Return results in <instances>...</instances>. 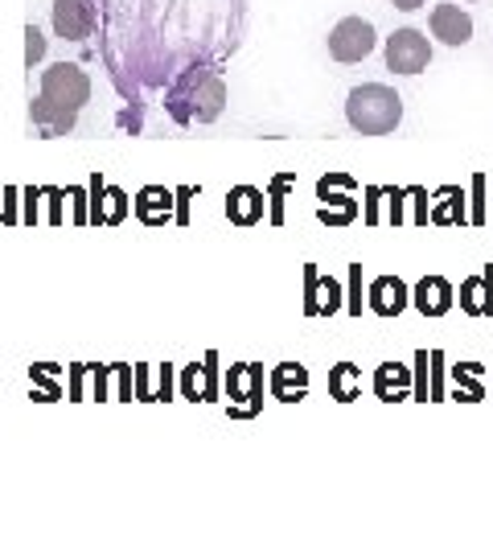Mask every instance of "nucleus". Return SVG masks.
<instances>
[{
	"instance_id": "obj_15",
	"label": "nucleus",
	"mask_w": 493,
	"mask_h": 555,
	"mask_svg": "<svg viewBox=\"0 0 493 555\" xmlns=\"http://www.w3.org/2000/svg\"><path fill=\"white\" fill-rule=\"evenodd\" d=\"M137 219L144 227H165V222L173 219V190H165V185H144L137 194Z\"/></svg>"
},
{
	"instance_id": "obj_26",
	"label": "nucleus",
	"mask_w": 493,
	"mask_h": 555,
	"mask_svg": "<svg viewBox=\"0 0 493 555\" xmlns=\"http://www.w3.org/2000/svg\"><path fill=\"white\" fill-rule=\"evenodd\" d=\"M394 9H403V13H412V9H419V4H428V0H391Z\"/></svg>"
},
{
	"instance_id": "obj_13",
	"label": "nucleus",
	"mask_w": 493,
	"mask_h": 555,
	"mask_svg": "<svg viewBox=\"0 0 493 555\" xmlns=\"http://www.w3.org/2000/svg\"><path fill=\"white\" fill-rule=\"evenodd\" d=\"M268 194L256 190V185H235L231 194H226V219L235 222V227H256L263 219V210H268Z\"/></svg>"
},
{
	"instance_id": "obj_1",
	"label": "nucleus",
	"mask_w": 493,
	"mask_h": 555,
	"mask_svg": "<svg viewBox=\"0 0 493 555\" xmlns=\"http://www.w3.org/2000/svg\"><path fill=\"white\" fill-rule=\"evenodd\" d=\"M87 100H91L87 70L75 66V62H54L41 75V95L29 112H34V124H38L46 137H59L66 128H75V116L82 112Z\"/></svg>"
},
{
	"instance_id": "obj_25",
	"label": "nucleus",
	"mask_w": 493,
	"mask_h": 555,
	"mask_svg": "<svg viewBox=\"0 0 493 555\" xmlns=\"http://www.w3.org/2000/svg\"><path fill=\"white\" fill-rule=\"evenodd\" d=\"M41 59H46V38H41L38 25H29V29H25V66L34 70V62H41Z\"/></svg>"
},
{
	"instance_id": "obj_5",
	"label": "nucleus",
	"mask_w": 493,
	"mask_h": 555,
	"mask_svg": "<svg viewBox=\"0 0 493 555\" xmlns=\"http://www.w3.org/2000/svg\"><path fill=\"white\" fill-rule=\"evenodd\" d=\"M226 396H231V416L251 420L263 403V371L256 362H238L226 375Z\"/></svg>"
},
{
	"instance_id": "obj_22",
	"label": "nucleus",
	"mask_w": 493,
	"mask_h": 555,
	"mask_svg": "<svg viewBox=\"0 0 493 555\" xmlns=\"http://www.w3.org/2000/svg\"><path fill=\"white\" fill-rule=\"evenodd\" d=\"M453 378H456V399H465V403H481L485 399V383H481V366L477 362H456Z\"/></svg>"
},
{
	"instance_id": "obj_6",
	"label": "nucleus",
	"mask_w": 493,
	"mask_h": 555,
	"mask_svg": "<svg viewBox=\"0 0 493 555\" xmlns=\"http://www.w3.org/2000/svg\"><path fill=\"white\" fill-rule=\"evenodd\" d=\"M432 62V46L419 29H394L387 38V66L394 75H419Z\"/></svg>"
},
{
	"instance_id": "obj_18",
	"label": "nucleus",
	"mask_w": 493,
	"mask_h": 555,
	"mask_svg": "<svg viewBox=\"0 0 493 555\" xmlns=\"http://www.w3.org/2000/svg\"><path fill=\"white\" fill-rule=\"evenodd\" d=\"M181 391H185V399H194V403H210V399L218 396L215 354H206V362L185 366V375H181Z\"/></svg>"
},
{
	"instance_id": "obj_20",
	"label": "nucleus",
	"mask_w": 493,
	"mask_h": 555,
	"mask_svg": "<svg viewBox=\"0 0 493 555\" xmlns=\"http://www.w3.org/2000/svg\"><path fill=\"white\" fill-rule=\"evenodd\" d=\"M173 391V371L169 366H140L137 371V399L140 403H160Z\"/></svg>"
},
{
	"instance_id": "obj_9",
	"label": "nucleus",
	"mask_w": 493,
	"mask_h": 555,
	"mask_svg": "<svg viewBox=\"0 0 493 555\" xmlns=\"http://www.w3.org/2000/svg\"><path fill=\"white\" fill-rule=\"evenodd\" d=\"M337 309H341V284H337L334 276L325 280L313 263H309V268H304V313H309V318H329Z\"/></svg>"
},
{
	"instance_id": "obj_3",
	"label": "nucleus",
	"mask_w": 493,
	"mask_h": 555,
	"mask_svg": "<svg viewBox=\"0 0 493 555\" xmlns=\"http://www.w3.org/2000/svg\"><path fill=\"white\" fill-rule=\"evenodd\" d=\"M222 107H226V82L218 79L215 70H206V66L185 70L181 82L173 87V95H169V112L181 124H190V119L210 124V119L222 116Z\"/></svg>"
},
{
	"instance_id": "obj_21",
	"label": "nucleus",
	"mask_w": 493,
	"mask_h": 555,
	"mask_svg": "<svg viewBox=\"0 0 493 555\" xmlns=\"http://www.w3.org/2000/svg\"><path fill=\"white\" fill-rule=\"evenodd\" d=\"M358 391H362V371H358L354 362H337L334 371H329V396L337 403H354Z\"/></svg>"
},
{
	"instance_id": "obj_7",
	"label": "nucleus",
	"mask_w": 493,
	"mask_h": 555,
	"mask_svg": "<svg viewBox=\"0 0 493 555\" xmlns=\"http://www.w3.org/2000/svg\"><path fill=\"white\" fill-rule=\"evenodd\" d=\"M354 190H358V181L346 178V173H334V178L316 181L321 202H329V206H321V222H329V227H346V222H354V215H358Z\"/></svg>"
},
{
	"instance_id": "obj_24",
	"label": "nucleus",
	"mask_w": 493,
	"mask_h": 555,
	"mask_svg": "<svg viewBox=\"0 0 493 555\" xmlns=\"http://www.w3.org/2000/svg\"><path fill=\"white\" fill-rule=\"evenodd\" d=\"M432 222H465V194L460 190H440V202L432 206Z\"/></svg>"
},
{
	"instance_id": "obj_2",
	"label": "nucleus",
	"mask_w": 493,
	"mask_h": 555,
	"mask_svg": "<svg viewBox=\"0 0 493 555\" xmlns=\"http://www.w3.org/2000/svg\"><path fill=\"white\" fill-rule=\"evenodd\" d=\"M346 119L362 137H387L403 119V100L394 95L387 82H362L346 100Z\"/></svg>"
},
{
	"instance_id": "obj_17",
	"label": "nucleus",
	"mask_w": 493,
	"mask_h": 555,
	"mask_svg": "<svg viewBox=\"0 0 493 555\" xmlns=\"http://www.w3.org/2000/svg\"><path fill=\"white\" fill-rule=\"evenodd\" d=\"M412 391H415L412 371H407L403 362H382L375 371V396L382 399V403H403Z\"/></svg>"
},
{
	"instance_id": "obj_4",
	"label": "nucleus",
	"mask_w": 493,
	"mask_h": 555,
	"mask_svg": "<svg viewBox=\"0 0 493 555\" xmlns=\"http://www.w3.org/2000/svg\"><path fill=\"white\" fill-rule=\"evenodd\" d=\"M375 46H378L375 25H371V21H362V17L337 21L334 34H329V54H334L337 62H346V66L362 62Z\"/></svg>"
},
{
	"instance_id": "obj_11",
	"label": "nucleus",
	"mask_w": 493,
	"mask_h": 555,
	"mask_svg": "<svg viewBox=\"0 0 493 555\" xmlns=\"http://www.w3.org/2000/svg\"><path fill=\"white\" fill-rule=\"evenodd\" d=\"M412 305L424 313V318H444L449 309L456 305V293H453V284L444 276H424L419 284H415V293H412Z\"/></svg>"
},
{
	"instance_id": "obj_23",
	"label": "nucleus",
	"mask_w": 493,
	"mask_h": 555,
	"mask_svg": "<svg viewBox=\"0 0 493 555\" xmlns=\"http://www.w3.org/2000/svg\"><path fill=\"white\" fill-rule=\"evenodd\" d=\"M34 399H41V403H54V399H62L59 366H50V362L34 366Z\"/></svg>"
},
{
	"instance_id": "obj_10",
	"label": "nucleus",
	"mask_w": 493,
	"mask_h": 555,
	"mask_svg": "<svg viewBox=\"0 0 493 555\" xmlns=\"http://www.w3.org/2000/svg\"><path fill=\"white\" fill-rule=\"evenodd\" d=\"M432 38H440L444 46H465V41L473 38V17H469L460 4H436Z\"/></svg>"
},
{
	"instance_id": "obj_8",
	"label": "nucleus",
	"mask_w": 493,
	"mask_h": 555,
	"mask_svg": "<svg viewBox=\"0 0 493 555\" xmlns=\"http://www.w3.org/2000/svg\"><path fill=\"white\" fill-rule=\"evenodd\" d=\"M95 25L91 0H54V34L62 41H82Z\"/></svg>"
},
{
	"instance_id": "obj_19",
	"label": "nucleus",
	"mask_w": 493,
	"mask_h": 555,
	"mask_svg": "<svg viewBox=\"0 0 493 555\" xmlns=\"http://www.w3.org/2000/svg\"><path fill=\"white\" fill-rule=\"evenodd\" d=\"M91 194H95V206H91V222H119L128 215V194L116 190V185H103V178L91 181Z\"/></svg>"
},
{
	"instance_id": "obj_14",
	"label": "nucleus",
	"mask_w": 493,
	"mask_h": 555,
	"mask_svg": "<svg viewBox=\"0 0 493 555\" xmlns=\"http://www.w3.org/2000/svg\"><path fill=\"white\" fill-rule=\"evenodd\" d=\"M268 387H272V399H280V403H300L309 396V371L300 362H280L268 378Z\"/></svg>"
},
{
	"instance_id": "obj_16",
	"label": "nucleus",
	"mask_w": 493,
	"mask_h": 555,
	"mask_svg": "<svg viewBox=\"0 0 493 555\" xmlns=\"http://www.w3.org/2000/svg\"><path fill=\"white\" fill-rule=\"evenodd\" d=\"M460 309L469 318H493V263L460 284Z\"/></svg>"
},
{
	"instance_id": "obj_12",
	"label": "nucleus",
	"mask_w": 493,
	"mask_h": 555,
	"mask_svg": "<svg viewBox=\"0 0 493 555\" xmlns=\"http://www.w3.org/2000/svg\"><path fill=\"white\" fill-rule=\"evenodd\" d=\"M407 300H412V293H407V284H403L399 276H375L371 280L366 305L375 309L378 318H399V313L407 309Z\"/></svg>"
}]
</instances>
